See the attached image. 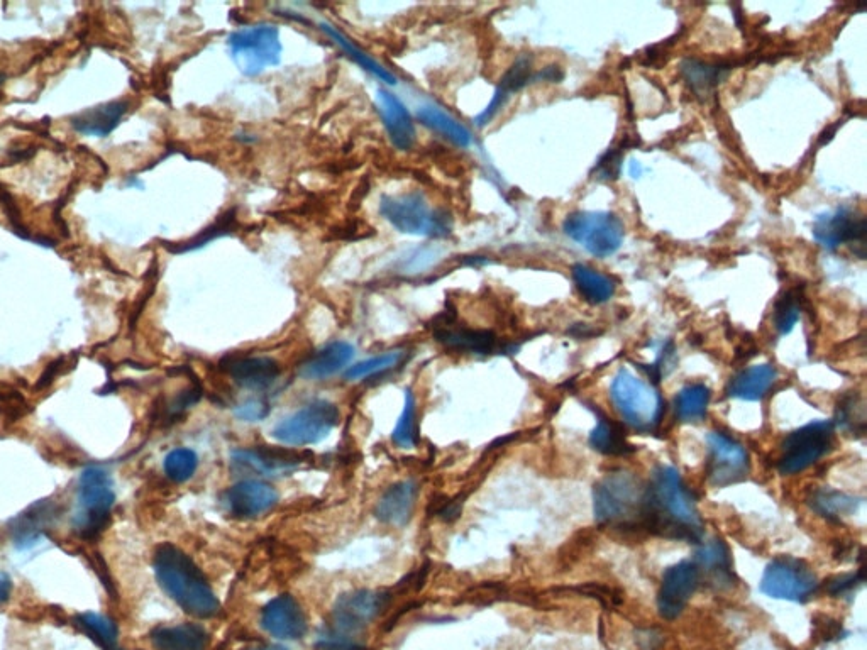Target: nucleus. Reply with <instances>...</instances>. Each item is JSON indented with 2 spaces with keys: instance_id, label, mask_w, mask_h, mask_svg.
Here are the masks:
<instances>
[{
  "instance_id": "1",
  "label": "nucleus",
  "mask_w": 867,
  "mask_h": 650,
  "mask_svg": "<svg viewBox=\"0 0 867 650\" xmlns=\"http://www.w3.org/2000/svg\"><path fill=\"white\" fill-rule=\"evenodd\" d=\"M644 529L671 540L700 544L703 524L695 498L678 469L659 466L647 486Z\"/></svg>"
},
{
  "instance_id": "2",
  "label": "nucleus",
  "mask_w": 867,
  "mask_h": 650,
  "mask_svg": "<svg viewBox=\"0 0 867 650\" xmlns=\"http://www.w3.org/2000/svg\"><path fill=\"white\" fill-rule=\"evenodd\" d=\"M153 568L161 590L183 612L200 620H209L221 613V603L209 579L182 549L173 544H161L153 557Z\"/></svg>"
},
{
  "instance_id": "3",
  "label": "nucleus",
  "mask_w": 867,
  "mask_h": 650,
  "mask_svg": "<svg viewBox=\"0 0 867 650\" xmlns=\"http://www.w3.org/2000/svg\"><path fill=\"white\" fill-rule=\"evenodd\" d=\"M647 486L630 471H613L598 481L593 508L598 524L615 529H644Z\"/></svg>"
},
{
  "instance_id": "4",
  "label": "nucleus",
  "mask_w": 867,
  "mask_h": 650,
  "mask_svg": "<svg viewBox=\"0 0 867 650\" xmlns=\"http://www.w3.org/2000/svg\"><path fill=\"white\" fill-rule=\"evenodd\" d=\"M116 503L114 483L109 471L100 466H89L78 480L77 512L73 517V529L83 539H94L104 532L111 520Z\"/></svg>"
},
{
  "instance_id": "5",
  "label": "nucleus",
  "mask_w": 867,
  "mask_h": 650,
  "mask_svg": "<svg viewBox=\"0 0 867 650\" xmlns=\"http://www.w3.org/2000/svg\"><path fill=\"white\" fill-rule=\"evenodd\" d=\"M380 214L398 232L410 236L446 237L453 229L449 214L432 209L422 193L387 195L380 202Z\"/></svg>"
},
{
  "instance_id": "6",
  "label": "nucleus",
  "mask_w": 867,
  "mask_h": 650,
  "mask_svg": "<svg viewBox=\"0 0 867 650\" xmlns=\"http://www.w3.org/2000/svg\"><path fill=\"white\" fill-rule=\"evenodd\" d=\"M610 397L620 417L641 432L658 427L663 415V398L656 386L627 370H620L610 386Z\"/></svg>"
},
{
  "instance_id": "7",
  "label": "nucleus",
  "mask_w": 867,
  "mask_h": 650,
  "mask_svg": "<svg viewBox=\"0 0 867 650\" xmlns=\"http://www.w3.org/2000/svg\"><path fill=\"white\" fill-rule=\"evenodd\" d=\"M229 50L239 72L256 77L280 63L283 50L280 29L268 23L238 29L229 38Z\"/></svg>"
},
{
  "instance_id": "8",
  "label": "nucleus",
  "mask_w": 867,
  "mask_h": 650,
  "mask_svg": "<svg viewBox=\"0 0 867 650\" xmlns=\"http://www.w3.org/2000/svg\"><path fill=\"white\" fill-rule=\"evenodd\" d=\"M339 424V410L327 400H315L275 425L273 437L287 446H312L324 441Z\"/></svg>"
},
{
  "instance_id": "9",
  "label": "nucleus",
  "mask_w": 867,
  "mask_h": 650,
  "mask_svg": "<svg viewBox=\"0 0 867 650\" xmlns=\"http://www.w3.org/2000/svg\"><path fill=\"white\" fill-rule=\"evenodd\" d=\"M566 236L581 244L597 258L617 253L624 241V224L610 212H575L563 226Z\"/></svg>"
},
{
  "instance_id": "10",
  "label": "nucleus",
  "mask_w": 867,
  "mask_h": 650,
  "mask_svg": "<svg viewBox=\"0 0 867 650\" xmlns=\"http://www.w3.org/2000/svg\"><path fill=\"white\" fill-rule=\"evenodd\" d=\"M834 427L830 420H817L791 432L781 446L779 473H801L823 458L832 446Z\"/></svg>"
},
{
  "instance_id": "11",
  "label": "nucleus",
  "mask_w": 867,
  "mask_h": 650,
  "mask_svg": "<svg viewBox=\"0 0 867 650\" xmlns=\"http://www.w3.org/2000/svg\"><path fill=\"white\" fill-rule=\"evenodd\" d=\"M818 579L807 562L795 557H779L771 562L763 579L761 591L774 600L805 603L817 591Z\"/></svg>"
},
{
  "instance_id": "12",
  "label": "nucleus",
  "mask_w": 867,
  "mask_h": 650,
  "mask_svg": "<svg viewBox=\"0 0 867 650\" xmlns=\"http://www.w3.org/2000/svg\"><path fill=\"white\" fill-rule=\"evenodd\" d=\"M708 481L715 488H725L746 478L749 473V454L739 442L724 432H710L707 437Z\"/></svg>"
},
{
  "instance_id": "13",
  "label": "nucleus",
  "mask_w": 867,
  "mask_h": 650,
  "mask_svg": "<svg viewBox=\"0 0 867 650\" xmlns=\"http://www.w3.org/2000/svg\"><path fill=\"white\" fill-rule=\"evenodd\" d=\"M382 591L358 590L339 596L332 608V622L339 634H356L380 617L388 603Z\"/></svg>"
},
{
  "instance_id": "14",
  "label": "nucleus",
  "mask_w": 867,
  "mask_h": 650,
  "mask_svg": "<svg viewBox=\"0 0 867 650\" xmlns=\"http://www.w3.org/2000/svg\"><path fill=\"white\" fill-rule=\"evenodd\" d=\"M866 217L851 209L820 215L813 226V237L823 248L835 251L840 244H856L866 258Z\"/></svg>"
},
{
  "instance_id": "15",
  "label": "nucleus",
  "mask_w": 867,
  "mask_h": 650,
  "mask_svg": "<svg viewBox=\"0 0 867 650\" xmlns=\"http://www.w3.org/2000/svg\"><path fill=\"white\" fill-rule=\"evenodd\" d=\"M700 584V574L695 562L681 561L666 569L658 595L659 615L664 620H674L685 610L691 596Z\"/></svg>"
},
{
  "instance_id": "16",
  "label": "nucleus",
  "mask_w": 867,
  "mask_h": 650,
  "mask_svg": "<svg viewBox=\"0 0 867 650\" xmlns=\"http://www.w3.org/2000/svg\"><path fill=\"white\" fill-rule=\"evenodd\" d=\"M261 627L278 640H300L307 634L309 620L292 595H280L261 612Z\"/></svg>"
},
{
  "instance_id": "17",
  "label": "nucleus",
  "mask_w": 867,
  "mask_h": 650,
  "mask_svg": "<svg viewBox=\"0 0 867 650\" xmlns=\"http://www.w3.org/2000/svg\"><path fill=\"white\" fill-rule=\"evenodd\" d=\"M278 503V493L265 481L244 480L224 493V507L236 518L261 517Z\"/></svg>"
},
{
  "instance_id": "18",
  "label": "nucleus",
  "mask_w": 867,
  "mask_h": 650,
  "mask_svg": "<svg viewBox=\"0 0 867 650\" xmlns=\"http://www.w3.org/2000/svg\"><path fill=\"white\" fill-rule=\"evenodd\" d=\"M307 454L283 447H255L232 452V464L265 476L293 473L305 463Z\"/></svg>"
},
{
  "instance_id": "19",
  "label": "nucleus",
  "mask_w": 867,
  "mask_h": 650,
  "mask_svg": "<svg viewBox=\"0 0 867 650\" xmlns=\"http://www.w3.org/2000/svg\"><path fill=\"white\" fill-rule=\"evenodd\" d=\"M376 105L393 146L402 151L412 148L417 133H415L414 119L410 116L404 102L387 90H378Z\"/></svg>"
},
{
  "instance_id": "20",
  "label": "nucleus",
  "mask_w": 867,
  "mask_h": 650,
  "mask_svg": "<svg viewBox=\"0 0 867 650\" xmlns=\"http://www.w3.org/2000/svg\"><path fill=\"white\" fill-rule=\"evenodd\" d=\"M232 380L251 392L268 390L280 376V366L268 356H238L226 364Z\"/></svg>"
},
{
  "instance_id": "21",
  "label": "nucleus",
  "mask_w": 867,
  "mask_h": 650,
  "mask_svg": "<svg viewBox=\"0 0 867 650\" xmlns=\"http://www.w3.org/2000/svg\"><path fill=\"white\" fill-rule=\"evenodd\" d=\"M695 566L700 576L717 590H727L734 584V569L730 552L720 539L703 542L695 552Z\"/></svg>"
},
{
  "instance_id": "22",
  "label": "nucleus",
  "mask_w": 867,
  "mask_h": 650,
  "mask_svg": "<svg viewBox=\"0 0 867 650\" xmlns=\"http://www.w3.org/2000/svg\"><path fill=\"white\" fill-rule=\"evenodd\" d=\"M532 60L531 55H520L514 61V65L509 68V72L503 75L502 80L498 83L497 90L493 94V99L490 104L486 105L485 111L481 112L480 116L475 117L476 126H486L488 122L493 121V117L497 116L498 112L502 111L505 104L509 102L510 97L515 92L527 87L532 82Z\"/></svg>"
},
{
  "instance_id": "23",
  "label": "nucleus",
  "mask_w": 867,
  "mask_h": 650,
  "mask_svg": "<svg viewBox=\"0 0 867 650\" xmlns=\"http://www.w3.org/2000/svg\"><path fill=\"white\" fill-rule=\"evenodd\" d=\"M434 337L439 344L451 351L470 354H490L497 351L498 339L492 331L456 327L451 322L437 325Z\"/></svg>"
},
{
  "instance_id": "24",
  "label": "nucleus",
  "mask_w": 867,
  "mask_h": 650,
  "mask_svg": "<svg viewBox=\"0 0 867 650\" xmlns=\"http://www.w3.org/2000/svg\"><path fill=\"white\" fill-rule=\"evenodd\" d=\"M415 500H417V485L414 481L395 483L376 503V518L392 527H404L412 518Z\"/></svg>"
},
{
  "instance_id": "25",
  "label": "nucleus",
  "mask_w": 867,
  "mask_h": 650,
  "mask_svg": "<svg viewBox=\"0 0 867 650\" xmlns=\"http://www.w3.org/2000/svg\"><path fill=\"white\" fill-rule=\"evenodd\" d=\"M353 358L354 348L349 342H331L300 366V376L309 381L326 380L343 371Z\"/></svg>"
},
{
  "instance_id": "26",
  "label": "nucleus",
  "mask_w": 867,
  "mask_h": 650,
  "mask_svg": "<svg viewBox=\"0 0 867 650\" xmlns=\"http://www.w3.org/2000/svg\"><path fill=\"white\" fill-rule=\"evenodd\" d=\"M150 639L155 650H205L209 645V634L199 623L161 625Z\"/></svg>"
},
{
  "instance_id": "27",
  "label": "nucleus",
  "mask_w": 867,
  "mask_h": 650,
  "mask_svg": "<svg viewBox=\"0 0 867 650\" xmlns=\"http://www.w3.org/2000/svg\"><path fill=\"white\" fill-rule=\"evenodd\" d=\"M56 505L50 502L34 503L23 515L12 520V540L19 549L38 544V540L45 534L46 527L55 520Z\"/></svg>"
},
{
  "instance_id": "28",
  "label": "nucleus",
  "mask_w": 867,
  "mask_h": 650,
  "mask_svg": "<svg viewBox=\"0 0 867 650\" xmlns=\"http://www.w3.org/2000/svg\"><path fill=\"white\" fill-rule=\"evenodd\" d=\"M778 378V371L771 364H756L747 370L740 371L730 381L727 393L729 397L746 400V402H759L768 395L771 386Z\"/></svg>"
},
{
  "instance_id": "29",
  "label": "nucleus",
  "mask_w": 867,
  "mask_h": 650,
  "mask_svg": "<svg viewBox=\"0 0 867 650\" xmlns=\"http://www.w3.org/2000/svg\"><path fill=\"white\" fill-rule=\"evenodd\" d=\"M128 112V102L116 100L109 104H102L89 111L78 114L73 117L72 126L75 131L85 136H97V138H105L119 126L124 114Z\"/></svg>"
},
{
  "instance_id": "30",
  "label": "nucleus",
  "mask_w": 867,
  "mask_h": 650,
  "mask_svg": "<svg viewBox=\"0 0 867 650\" xmlns=\"http://www.w3.org/2000/svg\"><path fill=\"white\" fill-rule=\"evenodd\" d=\"M730 70V65L725 63H707L696 58H686L680 67L681 77L685 78L696 97L712 94V90L729 75Z\"/></svg>"
},
{
  "instance_id": "31",
  "label": "nucleus",
  "mask_w": 867,
  "mask_h": 650,
  "mask_svg": "<svg viewBox=\"0 0 867 650\" xmlns=\"http://www.w3.org/2000/svg\"><path fill=\"white\" fill-rule=\"evenodd\" d=\"M417 119L459 148H470L473 143V136L468 131V127H464L448 112L442 111L441 107L431 104L422 105L417 109Z\"/></svg>"
},
{
  "instance_id": "32",
  "label": "nucleus",
  "mask_w": 867,
  "mask_h": 650,
  "mask_svg": "<svg viewBox=\"0 0 867 650\" xmlns=\"http://www.w3.org/2000/svg\"><path fill=\"white\" fill-rule=\"evenodd\" d=\"M576 288L581 297L591 305H602L612 300L615 295V281L610 276L603 275L600 271L593 270L590 266L575 265L571 270Z\"/></svg>"
},
{
  "instance_id": "33",
  "label": "nucleus",
  "mask_w": 867,
  "mask_h": 650,
  "mask_svg": "<svg viewBox=\"0 0 867 650\" xmlns=\"http://www.w3.org/2000/svg\"><path fill=\"white\" fill-rule=\"evenodd\" d=\"M73 625L87 635L102 650H121L119 647V627L112 618L100 613H80L73 618Z\"/></svg>"
},
{
  "instance_id": "34",
  "label": "nucleus",
  "mask_w": 867,
  "mask_h": 650,
  "mask_svg": "<svg viewBox=\"0 0 867 650\" xmlns=\"http://www.w3.org/2000/svg\"><path fill=\"white\" fill-rule=\"evenodd\" d=\"M590 446L605 456H629L636 451L627 441L624 429L603 415L598 417L597 427L591 430Z\"/></svg>"
},
{
  "instance_id": "35",
  "label": "nucleus",
  "mask_w": 867,
  "mask_h": 650,
  "mask_svg": "<svg viewBox=\"0 0 867 650\" xmlns=\"http://www.w3.org/2000/svg\"><path fill=\"white\" fill-rule=\"evenodd\" d=\"M321 29L327 38L334 41L356 65H359L366 72H370L371 75H375L376 78H380L382 82L388 83V85H395L397 78L393 77L392 73L388 72L387 68L383 67V65H380L373 56L368 55L365 50H361L358 45H354L353 41L348 36H344L339 29L334 28L331 24H321Z\"/></svg>"
},
{
  "instance_id": "36",
  "label": "nucleus",
  "mask_w": 867,
  "mask_h": 650,
  "mask_svg": "<svg viewBox=\"0 0 867 650\" xmlns=\"http://www.w3.org/2000/svg\"><path fill=\"white\" fill-rule=\"evenodd\" d=\"M710 397L712 393L708 390V386L702 383H693L688 385L678 393L674 407H676V415L681 422L685 424H696L702 422L707 415L708 405H710Z\"/></svg>"
},
{
  "instance_id": "37",
  "label": "nucleus",
  "mask_w": 867,
  "mask_h": 650,
  "mask_svg": "<svg viewBox=\"0 0 867 650\" xmlns=\"http://www.w3.org/2000/svg\"><path fill=\"white\" fill-rule=\"evenodd\" d=\"M810 503H812L815 512L820 513L822 517L829 518V520L849 517L861 505V502L856 498L840 493V491L827 490V488L815 491L810 498Z\"/></svg>"
},
{
  "instance_id": "38",
  "label": "nucleus",
  "mask_w": 867,
  "mask_h": 650,
  "mask_svg": "<svg viewBox=\"0 0 867 650\" xmlns=\"http://www.w3.org/2000/svg\"><path fill=\"white\" fill-rule=\"evenodd\" d=\"M866 407L857 393H849L840 400L835 412V422L839 429L851 436H864L866 432Z\"/></svg>"
},
{
  "instance_id": "39",
  "label": "nucleus",
  "mask_w": 867,
  "mask_h": 650,
  "mask_svg": "<svg viewBox=\"0 0 867 650\" xmlns=\"http://www.w3.org/2000/svg\"><path fill=\"white\" fill-rule=\"evenodd\" d=\"M197 468H199V456L188 447L173 449L166 454L163 461L166 478L173 483H187L188 480H192Z\"/></svg>"
},
{
  "instance_id": "40",
  "label": "nucleus",
  "mask_w": 867,
  "mask_h": 650,
  "mask_svg": "<svg viewBox=\"0 0 867 650\" xmlns=\"http://www.w3.org/2000/svg\"><path fill=\"white\" fill-rule=\"evenodd\" d=\"M417 407H415L414 393L405 392V405L402 414L398 417L397 425L393 429L392 441L395 446L402 449H412L417 446Z\"/></svg>"
},
{
  "instance_id": "41",
  "label": "nucleus",
  "mask_w": 867,
  "mask_h": 650,
  "mask_svg": "<svg viewBox=\"0 0 867 650\" xmlns=\"http://www.w3.org/2000/svg\"><path fill=\"white\" fill-rule=\"evenodd\" d=\"M404 356V351L397 349V351L380 354V356H375V358L365 359L361 363L349 366L346 373H344V378L348 381H361L370 378V376L380 375V373H385V371L393 370L395 366L402 363Z\"/></svg>"
},
{
  "instance_id": "42",
  "label": "nucleus",
  "mask_w": 867,
  "mask_h": 650,
  "mask_svg": "<svg viewBox=\"0 0 867 650\" xmlns=\"http://www.w3.org/2000/svg\"><path fill=\"white\" fill-rule=\"evenodd\" d=\"M800 297L793 292H785L774 305V325L779 334H790L796 322L800 320Z\"/></svg>"
},
{
  "instance_id": "43",
  "label": "nucleus",
  "mask_w": 867,
  "mask_h": 650,
  "mask_svg": "<svg viewBox=\"0 0 867 650\" xmlns=\"http://www.w3.org/2000/svg\"><path fill=\"white\" fill-rule=\"evenodd\" d=\"M622 149L624 146L608 149L593 170V175H597L595 178L603 180V182H612V180L619 178L620 170H622V158H624Z\"/></svg>"
},
{
  "instance_id": "44",
  "label": "nucleus",
  "mask_w": 867,
  "mask_h": 650,
  "mask_svg": "<svg viewBox=\"0 0 867 650\" xmlns=\"http://www.w3.org/2000/svg\"><path fill=\"white\" fill-rule=\"evenodd\" d=\"M862 583H864L862 573L837 576L829 583L830 595L835 596V598H844V596L852 595Z\"/></svg>"
},
{
  "instance_id": "45",
  "label": "nucleus",
  "mask_w": 867,
  "mask_h": 650,
  "mask_svg": "<svg viewBox=\"0 0 867 650\" xmlns=\"http://www.w3.org/2000/svg\"><path fill=\"white\" fill-rule=\"evenodd\" d=\"M315 647L317 650H363V647L349 639L348 635L339 634V632L321 635L317 639Z\"/></svg>"
},
{
  "instance_id": "46",
  "label": "nucleus",
  "mask_w": 867,
  "mask_h": 650,
  "mask_svg": "<svg viewBox=\"0 0 867 650\" xmlns=\"http://www.w3.org/2000/svg\"><path fill=\"white\" fill-rule=\"evenodd\" d=\"M268 405L263 400H248L236 408V417L244 422H260L268 415Z\"/></svg>"
},
{
  "instance_id": "47",
  "label": "nucleus",
  "mask_w": 867,
  "mask_h": 650,
  "mask_svg": "<svg viewBox=\"0 0 867 650\" xmlns=\"http://www.w3.org/2000/svg\"><path fill=\"white\" fill-rule=\"evenodd\" d=\"M226 229H229V224H227V219L224 221V224H217V226L210 227L209 231L204 232L202 236H199V239H195L192 243H187L185 246H182L180 251H192V249L200 248V246H204V244L209 243L212 239H216V237L222 236Z\"/></svg>"
},
{
  "instance_id": "48",
  "label": "nucleus",
  "mask_w": 867,
  "mask_h": 650,
  "mask_svg": "<svg viewBox=\"0 0 867 650\" xmlns=\"http://www.w3.org/2000/svg\"><path fill=\"white\" fill-rule=\"evenodd\" d=\"M564 78V72L558 65H551V67L542 68L541 72L534 73L532 75V82H549V83H559Z\"/></svg>"
},
{
  "instance_id": "49",
  "label": "nucleus",
  "mask_w": 867,
  "mask_h": 650,
  "mask_svg": "<svg viewBox=\"0 0 867 650\" xmlns=\"http://www.w3.org/2000/svg\"><path fill=\"white\" fill-rule=\"evenodd\" d=\"M12 581L7 574L0 573V605H4L11 598Z\"/></svg>"
},
{
  "instance_id": "50",
  "label": "nucleus",
  "mask_w": 867,
  "mask_h": 650,
  "mask_svg": "<svg viewBox=\"0 0 867 650\" xmlns=\"http://www.w3.org/2000/svg\"><path fill=\"white\" fill-rule=\"evenodd\" d=\"M569 332H571L573 336L578 337V339H581V337H583V339H588V337L598 334V332L595 331V329H591L588 324H576Z\"/></svg>"
},
{
  "instance_id": "51",
  "label": "nucleus",
  "mask_w": 867,
  "mask_h": 650,
  "mask_svg": "<svg viewBox=\"0 0 867 650\" xmlns=\"http://www.w3.org/2000/svg\"><path fill=\"white\" fill-rule=\"evenodd\" d=\"M840 124H842V122L839 121L834 127H832V129H830V131H825V133L822 134V138H820V144L829 143L830 139L834 138L835 131H837V127H839Z\"/></svg>"
},
{
  "instance_id": "52",
  "label": "nucleus",
  "mask_w": 867,
  "mask_h": 650,
  "mask_svg": "<svg viewBox=\"0 0 867 650\" xmlns=\"http://www.w3.org/2000/svg\"><path fill=\"white\" fill-rule=\"evenodd\" d=\"M630 175H632V177L634 178L641 177L642 166L639 165L637 161H632V163H630Z\"/></svg>"
},
{
  "instance_id": "53",
  "label": "nucleus",
  "mask_w": 867,
  "mask_h": 650,
  "mask_svg": "<svg viewBox=\"0 0 867 650\" xmlns=\"http://www.w3.org/2000/svg\"><path fill=\"white\" fill-rule=\"evenodd\" d=\"M248 650H288L285 645L273 644V645H261V647H253V649Z\"/></svg>"
},
{
  "instance_id": "54",
  "label": "nucleus",
  "mask_w": 867,
  "mask_h": 650,
  "mask_svg": "<svg viewBox=\"0 0 867 650\" xmlns=\"http://www.w3.org/2000/svg\"><path fill=\"white\" fill-rule=\"evenodd\" d=\"M4 78H6V77H4V75H2V73H0V87H2V83H4Z\"/></svg>"
}]
</instances>
